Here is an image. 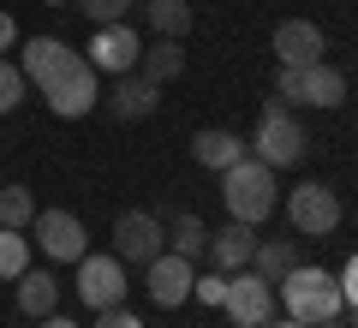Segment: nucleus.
<instances>
[{
  "label": "nucleus",
  "mask_w": 358,
  "mask_h": 328,
  "mask_svg": "<svg viewBox=\"0 0 358 328\" xmlns=\"http://www.w3.org/2000/svg\"><path fill=\"white\" fill-rule=\"evenodd\" d=\"M275 167L268 162H257V155H239V162L221 173V197H227V209H233V221H245V227H263L268 215H275Z\"/></svg>",
  "instance_id": "f257e3e1"
},
{
  "label": "nucleus",
  "mask_w": 358,
  "mask_h": 328,
  "mask_svg": "<svg viewBox=\"0 0 358 328\" xmlns=\"http://www.w3.org/2000/svg\"><path fill=\"white\" fill-rule=\"evenodd\" d=\"M275 292H281V299H287V316H293V322H329V316H341V280H334L329 275V269H293V275H287L281 280V287H275Z\"/></svg>",
  "instance_id": "f03ea898"
},
{
  "label": "nucleus",
  "mask_w": 358,
  "mask_h": 328,
  "mask_svg": "<svg viewBox=\"0 0 358 328\" xmlns=\"http://www.w3.org/2000/svg\"><path fill=\"white\" fill-rule=\"evenodd\" d=\"M310 150L305 126H299L293 114H287V101L281 96H268L263 101V120H257V138H251V155L268 167H299V155Z\"/></svg>",
  "instance_id": "7ed1b4c3"
},
{
  "label": "nucleus",
  "mask_w": 358,
  "mask_h": 328,
  "mask_svg": "<svg viewBox=\"0 0 358 328\" xmlns=\"http://www.w3.org/2000/svg\"><path fill=\"white\" fill-rule=\"evenodd\" d=\"M162 251H167V221H162V215L126 209L114 221V257H120V263H143V269H150Z\"/></svg>",
  "instance_id": "20e7f679"
},
{
  "label": "nucleus",
  "mask_w": 358,
  "mask_h": 328,
  "mask_svg": "<svg viewBox=\"0 0 358 328\" xmlns=\"http://www.w3.org/2000/svg\"><path fill=\"white\" fill-rule=\"evenodd\" d=\"M221 311L233 316V328H268V316H275V287H268L257 269H233Z\"/></svg>",
  "instance_id": "39448f33"
},
{
  "label": "nucleus",
  "mask_w": 358,
  "mask_h": 328,
  "mask_svg": "<svg viewBox=\"0 0 358 328\" xmlns=\"http://www.w3.org/2000/svg\"><path fill=\"white\" fill-rule=\"evenodd\" d=\"M287 221H293V233H305V239H322V233L341 227V197H334V185H322V179H305V185L287 197Z\"/></svg>",
  "instance_id": "423d86ee"
},
{
  "label": "nucleus",
  "mask_w": 358,
  "mask_h": 328,
  "mask_svg": "<svg viewBox=\"0 0 358 328\" xmlns=\"http://www.w3.org/2000/svg\"><path fill=\"white\" fill-rule=\"evenodd\" d=\"M42 96H48V114H54V120H84L90 108L102 101V72H96L90 60H78L72 72H60Z\"/></svg>",
  "instance_id": "0eeeda50"
},
{
  "label": "nucleus",
  "mask_w": 358,
  "mask_h": 328,
  "mask_svg": "<svg viewBox=\"0 0 358 328\" xmlns=\"http://www.w3.org/2000/svg\"><path fill=\"white\" fill-rule=\"evenodd\" d=\"M78 299H84L90 311H114V304H126V263H120V257L84 251V257H78Z\"/></svg>",
  "instance_id": "6e6552de"
},
{
  "label": "nucleus",
  "mask_w": 358,
  "mask_h": 328,
  "mask_svg": "<svg viewBox=\"0 0 358 328\" xmlns=\"http://www.w3.org/2000/svg\"><path fill=\"white\" fill-rule=\"evenodd\" d=\"M30 233H36V245L54 257V263H78V257L90 251V233H84V221H78L72 209H36Z\"/></svg>",
  "instance_id": "1a4fd4ad"
},
{
  "label": "nucleus",
  "mask_w": 358,
  "mask_h": 328,
  "mask_svg": "<svg viewBox=\"0 0 358 328\" xmlns=\"http://www.w3.org/2000/svg\"><path fill=\"white\" fill-rule=\"evenodd\" d=\"M138 54H143V36L131 24H96V42H90L84 60L96 66V72L120 78V72H138Z\"/></svg>",
  "instance_id": "9d476101"
},
{
  "label": "nucleus",
  "mask_w": 358,
  "mask_h": 328,
  "mask_svg": "<svg viewBox=\"0 0 358 328\" xmlns=\"http://www.w3.org/2000/svg\"><path fill=\"white\" fill-rule=\"evenodd\" d=\"M192 280H197V263H185L179 251H162L150 263V299L162 304V311H173V304L192 299Z\"/></svg>",
  "instance_id": "9b49d317"
},
{
  "label": "nucleus",
  "mask_w": 358,
  "mask_h": 328,
  "mask_svg": "<svg viewBox=\"0 0 358 328\" xmlns=\"http://www.w3.org/2000/svg\"><path fill=\"white\" fill-rule=\"evenodd\" d=\"M78 60H84V54H72L60 36H30V42H24V66H18V72H24L36 90H48L54 78H60V72H72Z\"/></svg>",
  "instance_id": "f8f14e48"
},
{
  "label": "nucleus",
  "mask_w": 358,
  "mask_h": 328,
  "mask_svg": "<svg viewBox=\"0 0 358 328\" xmlns=\"http://www.w3.org/2000/svg\"><path fill=\"white\" fill-rule=\"evenodd\" d=\"M155 101H162V84H150L143 72H120L108 84V114L114 120H150Z\"/></svg>",
  "instance_id": "ddd939ff"
},
{
  "label": "nucleus",
  "mask_w": 358,
  "mask_h": 328,
  "mask_svg": "<svg viewBox=\"0 0 358 328\" xmlns=\"http://www.w3.org/2000/svg\"><path fill=\"white\" fill-rule=\"evenodd\" d=\"M275 54H281V66H317L322 60V30L310 24V18H287V24H275Z\"/></svg>",
  "instance_id": "4468645a"
},
{
  "label": "nucleus",
  "mask_w": 358,
  "mask_h": 328,
  "mask_svg": "<svg viewBox=\"0 0 358 328\" xmlns=\"http://www.w3.org/2000/svg\"><path fill=\"white\" fill-rule=\"evenodd\" d=\"M209 257H215L221 275H233V269H251V257H257V227L227 221L221 233H209Z\"/></svg>",
  "instance_id": "2eb2a0df"
},
{
  "label": "nucleus",
  "mask_w": 358,
  "mask_h": 328,
  "mask_svg": "<svg viewBox=\"0 0 358 328\" xmlns=\"http://www.w3.org/2000/svg\"><path fill=\"white\" fill-rule=\"evenodd\" d=\"M305 90H299V108H341L346 101V72L341 66H329V60H317V66H305Z\"/></svg>",
  "instance_id": "dca6fc26"
},
{
  "label": "nucleus",
  "mask_w": 358,
  "mask_h": 328,
  "mask_svg": "<svg viewBox=\"0 0 358 328\" xmlns=\"http://www.w3.org/2000/svg\"><path fill=\"white\" fill-rule=\"evenodd\" d=\"M192 155H197V167H215V173H227V167L245 155V138H233V131L209 126V131H197V138H192Z\"/></svg>",
  "instance_id": "f3484780"
},
{
  "label": "nucleus",
  "mask_w": 358,
  "mask_h": 328,
  "mask_svg": "<svg viewBox=\"0 0 358 328\" xmlns=\"http://www.w3.org/2000/svg\"><path fill=\"white\" fill-rule=\"evenodd\" d=\"M18 304H24V316H54L60 311V280L48 269H24L18 275Z\"/></svg>",
  "instance_id": "a211bd4d"
},
{
  "label": "nucleus",
  "mask_w": 358,
  "mask_h": 328,
  "mask_svg": "<svg viewBox=\"0 0 358 328\" xmlns=\"http://www.w3.org/2000/svg\"><path fill=\"white\" fill-rule=\"evenodd\" d=\"M138 72L150 78V84H173V78L185 72V48H179L173 36H162L155 48H143V54H138Z\"/></svg>",
  "instance_id": "6ab92c4d"
},
{
  "label": "nucleus",
  "mask_w": 358,
  "mask_h": 328,
  "mask_svg": "<svg viewBox=\"0 0 358 328\" xmlns=\"http://www.w3.org/2000/svg\"><path fill=\"white\" fill-rule=\"evenodd\" d=\"M251 269L268 280V287H281V280L299 269V251H293L287 239H257V257H251Z\"/></svg>",
  "instance_id": "aec40b11"
},
{
  "label": "nucleus",
  "mask_w": 358,
  "mask_h": 328,
  "mask_svg": "<svg viewBox=\"0 0 358 328\" xmlns=\"http://www.w3.org/2000/svg\"><path fill=\"white\" fill-rule=\"evenodd\" d=\"M143 13H150V30L155 36H185L192 30V0H143Z\"/></svg>",
  "instance_id": "412c9836"
},
{
  "label": "nucleus",
  "mask_w": 358,
  "mask_h": 328,
  "mask_svg": "<svg viewBox=\"0 0 358 328\" xmlns=\"http://www.w3.org/2000/svg\"><path fill=\"white\" fill-rule=\"evenodd\" d=\"M167 245H173L185 263H197V257L209 251V227L197 221V215H173V221H167Z\"/></svg>",
  "instance_id": "4be33fe9"
},
{
  "label": "nucleus",
  "mask_w": 358,
  "mask_h": 328,
  "mask_svg": "<svg viewBox=\"0 0 358 328\" xmlns=\"http://www.w3.org/2000/svg\"><path fill=\"white\" fill-rule=\"evenodd\" d=\"M30 269V239L18 227H0V280H18Z\"/></svg>",
  "instance_id": "5701e85b"
},
{
  "label": "nucleus",
  "mask_w": 358,
  "mask_h": 328,
  "mask_svg": "<svg viewBox=\"0 0 358 328\" xmlns=\"http://www.w3.org/2000/svg\"><path fill=\"white\" fill-rule=\"evenodd\" d=\"M30 221H36V197H30L24 185H6V191H0V227H18V233H24Z\"/></svg>",
  "instance_id": "b1692460"
},
{
  "label": "nucleus",
  "mask_w": 358,
  "mask_h": 328,
  "mask_svg": "<svg viewBox=\"0 0 358 328\" xmlns=\"http://www.w3.org/2000/svg\"><path fill=\"white\" fill-rule=\"evenodd\" d=\"M24 90H30V78L18 72V66L6 60V54H0V114H13L18 101H24Z\"/></svg>",
  "instance_id": "393cba45"
},
{
  "label": "nucleus",
  "mask_w": 358,
  "mask_h": 328,
  "mask_svg": "<svg viewBox=\"0 0 358 328\" xmlns=\"http://www.w3.org/2000/svg\"><path fill=\"white\" fill-rule=\"evenodd\" d=\"M78 6H84L90 24H126V13H131V0H78Z\"/></svg>",
  "instance_id": "a878e982"
},
{
  "label": "nucleus",
  "mask_w": 358,
  "mask_h": 328,
  "mask_svg": "<svg viewBox=\"0 0 358 328\" xmlns=\"http://www.w3.org/2000/svg\"><path fill=\"white\" fill-rule=\"evenodd\" d=\"M192 299L221 304V299H227V275H221V269H215V275H197V280H192Z\"/></svg>",
  "instance_id": "bb28decb"
},
{
  "label": "nucleus",
  "mask_w": 358,
  "mask_h": 328,
  "mask_svg": "<svg viewBox=\"0 0 358 328\" xmlns=\"http://www.w3.org/2000/svg\"><path fill=\"white\" fill-rule=\"evenodd\" d=\"M299 90H305V78H299V66H281V78H275V96H281L287 108H293V101H299Z\"/></svg>",
  "instance_id": "cd10ccee"
},
{
  "label": "nucleus",
  "mask_w": 358,
  "mask_h": 328,
  "mask_svg": "<svg viewBox=\"0 0 358 328\" xmlns=\"http://www.w3.org/2000/svg\"><path fill=\"white\" fill-rule=\"evenodd\" d=\"M96 328H143V322L126 311V304H114V311H96Z\"/></svg>",
  "instance_id": "c85d7f7f"
},
{
  "label": "nucleus",
  "mask_w": 358,
  "mask_h": 328,
  "mask_svg": "<svg viewBox=\"0 0 358 328\" xmlns=\"http://www.w3.org/2000/svg\"><path fill=\"white\" fill-rule=\"evenodd\" d=\"M334 280H341V299H346V304L358 311V251L346 257V275H334Z\"/></svg>",
  "instance_id": "c756f323"
},
{
  "label": "nucleus",
  "mask_w": 358,
  "mask_h": 328,
  "mask_svg": "<svg viewBox=\"0 0 358 328\" xmlns=\"http://www.w3.org/2000/svg\"><path fill=\"white\" fill-rule=\"evenodd\" d=\"M6 48H18V24H13V13H0V54Z\"/></svg>",
  "instance_id": "7c9ffc66"
},
{
  "label": "nucleus",
  "mask_w": 358,
  "mask_h": 328,
  "mask_svg": "<svg viewBox=\"0 0 358 328\" xmlns=\"http://www.w3.org/2000/svg\"><path fill=\"white\" fill-rule=\"evenodd\" d=\"M36 328H78V322H72V316H60V311H54V316H36Z\"/></svg>",
  "instance_id": "2f4dec72"
},
{
  "label": "nucleus",
  "mask_w": 358,
  "mask_h": 328,
  "mask_svg": "<svg viewBox=\"0 0 358 328\" xmlns=\"http://www.w3.org/2000/svg\"><path fill=\"white\" fill-rule=\"evenodd\" d=\"M310 328H346V322H341V316H329V322H310Z\"/></svg>",
  "instance_id": "473e14b6"
},
{
  "label": "nucleus",
  "mask_w": 358,
  "mask_h": 328,
  "mask_svg": "<svg viewBox=\"0 0 358 328\" xmlns=\"http://www.w3.org/2000/svg\"><path fill=\"white\" fill-rule=\"evenodd\" d=\"M275 328H305V322H293V316H287V322H275Z\"/></svg>",
  "instance_id": "72a5a7b5"
},
{
  "label": "nucleus",
  "mask_w": 358,
  "mask_h": 328,
  "mask_svg": "<svg viewBox=\"0 0 358 328\" xmlns=\"http://www.w3.org/2000/svg\"><path fill=\"white\" fill-rule=\"evenodd\" d=\"M48 6H60V0H48Z\"/></svg>",
  "instance_id": "f704fd0d"
},
{
  "label": "nucleus",
  "mask_w": 358,
  "mask_h": 328,
  "mask_svg": "<svg viewBox=\"0 0 358 328\" xmlns=\"http://www.w3.org/2000/svg\"><path fill=\"white\" fill-rule=\"evenodd\" d=\"M352 328H358V322H352Z\"/></svg>",
  "instance_id": "c9c22d12"
}]
</instances>
